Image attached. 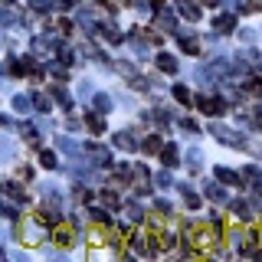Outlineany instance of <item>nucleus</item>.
Instances as JSON below:
<instances>
[{"instance_id":"obj_1","label":"nucleus","mask_w":262,"mask_h":262,"mask_svg":"<svg viewBox=\"0 0 262 262\" xmlns=\"http://www.w3.org/2000/svg\"><path fill=\"white\" fill-rule=\"evenodd\" d=\"M158 66H161L164 72H174V69H177V62L170 59V56H158Z\"/></svg>"},{"instance_id":"obj_2","label":"nucleus","mask_w":262,"mask_h":262,"mask_svg":"<svg viewBox=\"0 0 262 262\" xmlns=\"http://www.w3.org/2000/svg\"><path fill=\"white\" fill-rule=\"evenodd\" d=\"M216 177H220V180H226V184H239V177H236L233 170H223V167L216 170Z\"/></svg>"},{"instance_id":"obj_3","label":"nucleus","mask_w":262,"mask_h":262,"mask_svg":"<svg viewBox=\"0 0 262 262\" xmlns=\"http://www.w3.org/2000/svg\"><path fill=\"white\" fill-rule=\"evenodd\" d=\"M216 27H220V33H229V30H233V16H220Z\"/></svg>"}]
</instances>
